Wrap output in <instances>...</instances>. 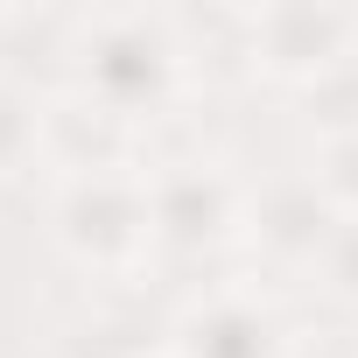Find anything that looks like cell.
<instances>
[{"instance_id":"6da1fadb","label":"cell","mask_w":358,"mask_h":358,"mask_svg":"<svg viewBox=\"0 0 358 358\" xmlns=\"http://www.w3.org/2000/svg\"><path fill=\"white\" fill-rule=\"evenodd\" d=\"M190 78H197V64H190L169 8H92L85 15L71 85L85 99H99L106 113H120L134 134L183 106Z\"/></svg>"},{"instance_id":"7a4b0ae2","label":"cell","mask_w":358,"mask_h":358,"mask_svg":"<svg viewBox=\"0 0 358 358\" xmlns=\"http://www.w3.org/2000/svg\"><path fill=\"white\" fill-rule=\"evenodd\" d=\"M50 239L57 253L92 281H134L155 260V218H148V169L120 176H71L50 190Z\"/></svg>"},{"instance_id":"3957f363","label":"cell","mask_w":358,"mask_h":358,"mask_svg":"<svg viewBox=\"0 0 358 358\" xmlns=\"http://www.w3.org/2000/svg\"><path fill=\"white\" fill-rule=\"evenodd\" d=\"M246 183L211 162V155H176L148 162V218H155V253L169 260H211L246 239Z\"/></svg>"},{"instance_id":"277c9868","label":"cell","mask_w":358,"mask_h":358,"mask_svg":"<svg viewBox=\"0 0 358 358\" xmlns=\"http://www.w3.org/2000/svg\"><path fill=\"white\" fill-rule=\"evenodd\" d=\"M358 64V8L330 0H267L246 8V71L288 92H316L330 71Z\"/></svg>"},{"instance_id":"5b68a950","label":"cell","mask_w":358,"mask_h":358,"mask_svg":"<svg viewBox=\"0 0 358 358\" xmlns=\"http://www.w3.org/2000/svg\"><path fill=\"white\" fill-rule=\"evenodd\" d=\"M169 358H288V323L253 288H204L162 323Z\"/></svg>"},{"instance_id":"8992f818","label":"cell","mask_w":358,"mask_h":358,"mask_svg":"<svg viewBox=\"0 0 358 358\" xmlns=\"http://www.w3.org/2000/svg\"><path fill=\"white\" fill-rule=\"evenodd\" d=\"M337 225L344 218L330 211V197L302 169V176H274V183H260L246 197V239L239 246H253L274 274H316V260H323Z\"/></svg>"},{"instance_id":"52a82bcc","label":"cell","mask_w":358,"mask_h":358,"mask_svg":"<svg viewBox=\"0 0 358 358\" xmlns=\"http://www.w3.org/2000/svg\"><path fill=\"white\" fill-rule=\"evenodd\" d=\"M43 169L57 183H71V176H120V169H148V162H141V134L120 113H106L99 99L64 85L43 99Z\"/></svg>"},{"instance_id":"ba28073f","label":"cell","mask_w":358,"mask_h":358,"mask_svg":"<svg viewBox=\"0 0 358 358\" xmlns=\"http://www.w3.org/2000/svg\"><path fill=\"white\" fill-rule=\"evenodd\" d=\"M22 169H43V99L22 78H0V190Z\"/></svg>"},{"instance_id":"9c48e42d","label":"cell","mask_w":358,"mask_h":358,"mask_svg":"<svg viewBox=\"0 0 358 358\" xmlns=\"http://www.w3.org/2000/svg\"><path fill=\"white\" fill-rule=\"evenodd\" d=\"M309 183L330 197L337 218H358V134H330L309 155Z\"/></svg>"},{"instance_id":"30bf717a","label":"cell","mask_w":358,"mask_h":358,"mask_svg":"<svg viewBox=\"0 0 358 358\" xmlns=\"http://www.w3.org/2000/svg\"><path fill=\"white\" fill-rule=\"evenodd\" d=\"M141 337H148V330L127 323V316H92V323H78V330L57 344V358H148Z\"/></svg>"},{"instance_id":"8fae6325","label":"cell","mask_w":358,"mask_h":358,"mask_svg":"<svg viewBox=\"0 0 358 358\" xmlns=\"http://www.w3.org/2000/svg\"><path fill=\"white\" fill-rule=\"evenodd\" d=\"M337 309H351L358 316V218H344L337 232H330V246H323V260H316V274H309Z\"/></svg>"},{"instance_id":"7c38bea8","label":"cell","mask_w":358,"mask_h":358,"mask_svg":"<svg viewBox=\"0 0 358 358\" xmlns=\"http://www.w3.org/2000/svg\"><path fill=\"white\" fill-rule=\"evenodd\" d=\"M309 99V120H316V141H330V134H358V64H344V71H330L316 92H302Z\"/></svg>"}]
</instances>
